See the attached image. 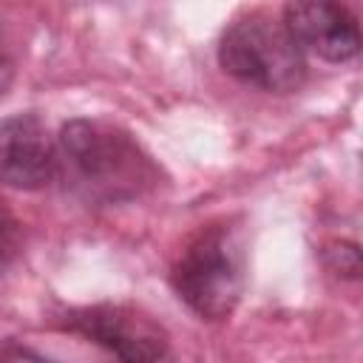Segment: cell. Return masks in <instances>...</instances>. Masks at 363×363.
<instances>
[{
  "instance_id": "277c9868",
  "label": "cell",
  "mask_w": 363,
  "mask_h": 363,
  "mask_svg": "<svg viewBox=\"0 0 363 363\" xmlns=\"http://www.w3.org/2000/svg\"><path fill=\"white\" fill-rule=\"evenodd\" d=\"M62 326L108 349L119 363H162L170 352V335L164 326L130 303L68 309Z\"/></svg>"
},
{
  "instance_id": "9c48e42d",
  "label": "cell",
  "mask_w": 363,
  "mask_h": 363,
  "mask_svg": "<svg viewBox=\"0 0 363 363\" xmlns=\"http://www.w3.org/2000/svg\"><path fill=\"white\" fill-rule=\"evenodd\" d=\"M14 82V54L9 45V37L0 26V96L9 91V85Z\"/></svg>"
},
{
  "instance_id": "5b68a950",
  "label": "cell",
  "mask_w": 363,
  "mask_h": 363,
  "mask_svg": "<svg viewBox=\"0 0 363 363\" xmlns=\"http://www.w3.org/2000/svg\"><path fill=\"white\" fill-rule=\"evenodd\" d=\"M57 179V142L34 113L0 119V184L40 190Z\"/></svg>"
},
{
  "instance_id": "52a82bcc",
  "label": "cell",
  "mask_w": 363,
  "mask_h": 363,
  "mask_svg": "<svg viewBox=\"0 0 363 363\" xmlns=\"http://www.w3.org/2000/svg\"><path fill=\"white\" fill-rule=\"evenodd\" d=\"M23 250V230L17 216L9 210V204L0 199V272H6Z\"/></svg>"
},
{
  "instance_id": "ba28073f",
  "label": "cell",
  "mask_w": 363,
  "mask_h": 363,
  "mask_svg": "<svg viewBox=\"0 0 363 363\" xmlns=\"http://www.w3.org/2000/svg\"><path fill=\"white\" fill-rule=\"evenodd\" d=\"M326 258H329V267L337 275L357 278V272H360V252H357L354 244H332L326 250Z\"/></svg>"
},
{
  "instance_id": "6da1fadb",
  "label": "cell",
  "mask_w": 363,
  "mask_h": 363,
  "mask_svg": "<svg viewBox=\"0 0 363 363\" xmlns=\"http://www.w3.org/2000/svg\"><path fill=\"white\" fill-rule=\"evenodd\" d=\"M159 164L119 125L71 119L57 136V179L91 207L125 204L159 184Z\"/></svg>"
},
{
  "instance_id": "7a4b0ae2",
  "label": "cell",
  "mask_w": 363,
  "mask_h": 363,
  "mask_svg": "<svg viewBox=\"0 0 363 363\" xmlns=\"http://www.w3.org/2000/svg\"><path fill=\"white\" fill-rule=\"evenodd\" d=\"M218 65L233 79L267 94L298 91L306 79V57L284 23L258 11L224 28L218 40Z\"/></svg>"
},
{
  "instance_id": "3957f363",
  "label": "cell",
  "mask_w": 363,
  "mask_h": 363,
  "mask_svg": "<svg viewBox=\"0 0 363 363\" xmlns=\"http://www.w3.org/2000/svg\"><path fill=\"white\" fill-rule=\"evenodd\" d=\"M170 284L199 318H227L244 292V252L230 227L201 230L176 258Z\"/></svg>"
},
{
  "instance_id": "8992f818",
  "label": "cell",
  "mask_w": 363,
  "mask_h": 363,
  "mask_svg": "<svg viewBox=\"0 0 363 363\" xmlns=\"http://www.w3.org/2000/svg\"><path fill=\"white\" fill-rule=\"evenodd\" d=\"M284 28L295 45L326 62H346L360 51V28L354 14L340 3L303 0L284 9Z\"/></svg>"
},
{
  "instance_id": "30bf717a",
  "label": "cell",
  "mask_w": 363,
  "mask_h": 363,
  "mask_svg": "<svg viewBox=\"0 0 363 363\" xmlns=\"http://www.w3.org/2000/svg\"><path fill=\"white\" fill-rule=\"evenodd\" d=\"M0 363H48L45 357H40L37 352L26 349V346H9L3 352V360Z\"/></svg>"
}]
</instances>
